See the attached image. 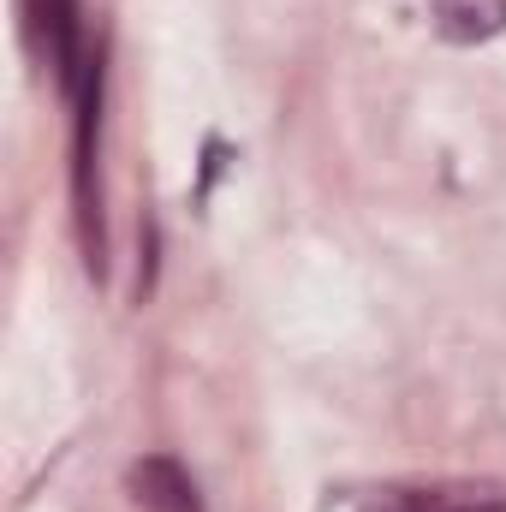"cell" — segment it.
<instances>
[{
	"instance_id": "2",
	"label": "cell",
	"mask_w": 506,
	"mask_h": 512,
	"mask_svg": "<svg viewBox=\"0 0 506 512\" xmlns=\"http://www.w3.org/2000/svg\"><path fill=\"white\" fill-rule=\"evenodd\" d=\"M131 495L149 512H203V495H197L191 471L179 459H161V453L131 465Z\"/></svg>"
},
{
	"instance_id": "3",
	"label": "cell",
	"mask_w": 506,
	"mask_h": 512,
	"mask_svg": "<svg viewBox=\"0 0 506 512\" xmlns=\"http://www.w3.org/2000/svg\"><path fill=\"white\" fill-rule=\"evenodd\" d=\"M429 24L447 42L477 48V42H489V36L506 30V0H429Z\"/></svg>"
},
{
	"instance_id": "1",
	"label": "cell",
	"mask_w": 506,
	"mask_h": 512,
	"mask_svg": "<svg viewBox=\"0 0 506 512\" xmlns=\"http://www.w3.org/2000/svg\"><path fill=\"white\" fill-rule=\"evenodd\" d=\"M358 512H506V483L489 477H429V483H381Z\"/></svg>"
}]
</instances>
